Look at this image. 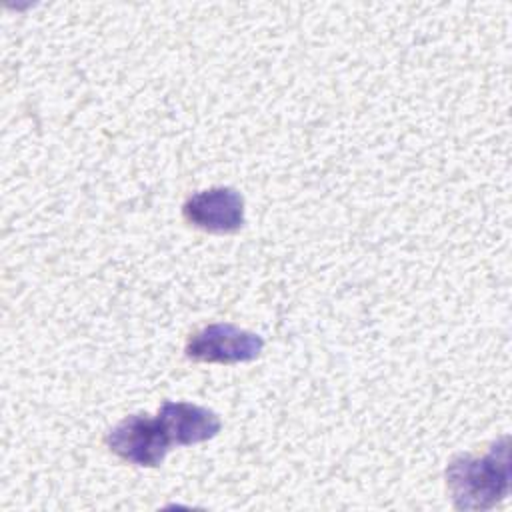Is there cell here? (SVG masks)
<instances>
[{"mask_svg":"<svg viewBox=\"0 0 512 512\" xmlns=\"http://www.w3.org/2000/svg\"><path fill=\"white\" fill-rule=\"evenodd\" d=\"M446 486L456 510H488L510 490V438L502 436L482 458L456 456L446 466Z\"/></svg>","mask_w":512,"mask_h":512,"instance_id":"6da1fadb","label":"cell"},{"mask_svg":"<svg viewBox=\"0 0 512 512\" xmlns=\"http://www.w3.org/2000/svg\"><path fill=\"white\" fill-rule=\"evenodd\" d=\"M106 446L130 464L154 468L162 464L172 444L158 418L132 414L106 434Z\"/></svg>","mask_w":512,"mask_h":512,"instance_id":"7a4b0ae2","label":"cell"},{"mask_svg":"<svg viewBox=\"0 0 512 512\" xmlns=\"http://www.w3.org/2000/svg\"><path fill=\"white\" fill-rule=\"evenodd\" d=\"M264 350L262 336L242 330L228 322L208 324L194 332L186 342V356L196 362L236 364L250 362Z\"/></svg>","mask_w":512,"mask_h":512,"instance_id":"3957f363","label":"cell"},{"mask_svg":"<svg viewBox=\"0 0 512 512\" xmlns=\"http://www.w3.org/2000/svg\"><path fill=\"white\" fill-rule=\"evenodd\" d=\"M182 214L188 224L214 234H230L244 226V198L234 188H210L192 194Z\"/></svg>","mask_w":512,"mask_h":512,"instance_id":"277c9868","label":"cell"},{"mask_svg":"<svg viewBox=\"0 0 512 512\" xmlns=\"http://www.w3.org/2000/svg\"><path fill=\"white\" fill-rule=\"evenodd\" d=\"M156 418L160 420L170 444L176 446L206 442L214 438L222 428L220 418L212 410L190 402L166 400L160 406Z\"/></svg>","mask_w":512,"mask_h":512,"instance_id":"5b68a950","label":"cell"}]
</instances>
